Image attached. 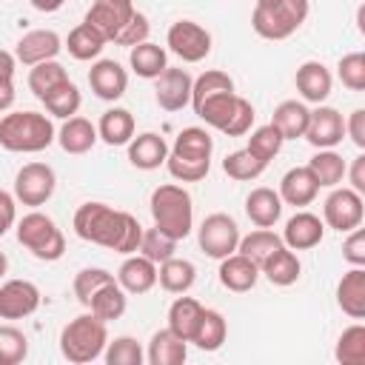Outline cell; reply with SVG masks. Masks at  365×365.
I'll use <instances>...</instances> for the list:
<instances>
[{"mask_svg": "<svg viewBox=\"0 0 365 365\" xmlns=\"http://www.w3.org/2000/svg\"><path fill=\"white\" fill-rule=\"evenodd\" d=\"M74 234L86 242H94L128 257V254H137L140 248L143 225L128 211H117L106 202H83L74 211Z\"/></svg>", "mask_w": 365, "mask_h": 365, "instance_id": "cell-1", "label": "cell"}, {"mask_svg": "<svg viewBox=\"0 0 365 365\" xmlns=\"http://www.w3.org/2000/svg\"><path fill=\"white\" fill-rule=\"evenodd\" d=\"M211 154H214L211 134L200 125H188L177 134L174 145L168 148L165 168L180 182H200L211 171Z\"/></svg>", "mask_w": 365, "mask_h": 365, "instance_id": "cell-2", "label": "cell"}, {"mask_svg": "<svg viewBox=\"0 0 365 365\" xmlns=\"http://www.w3.org/2000/svg\"><path fill=\"white\" fill-rule=\"evenodd\" d=\"M191 106H194V114H197L205 125L222 131L225 137H242V134L251 131L254 106H251L245 97H240L234 88L205 94V97H200V100H191Z\"/></svg>", "mask_w": 365, "mask_h": 365, "instance_id": "cell-3", "label": "cell"}, {"mask_svg": "<svg viewBox=\"0 0 365 365\" xmlns=\"http://www.w3.org/2000/svg\"><path fill=\"white\" fill-rule=\"evenodd\" d=\"M57 140L54 123L40 111H9L0 120V145L14 154H37Z\"/></svg>", "mask_w": 365, "mask_h": 365, "instance_id": "cell-4", "label": "cell"}, {"mask_svg": "<svg viewBox=\"0 0 365 365\" xmlns=\"http://www.w3.org/2000/svg\"><path fill=\"white\" fill-rule=\"evenodd\" d=\"M148 208H151L154 225L163 234H168L171 240L180 242L191 234V228H194V202H191V194L182 185H174V182L157 185L151 191Z\"/></svg>", "mask_w": 365, "mask_h": 365, "instance_id": "cell-5", "label": "cell"}, {"mask_svg": "<svg viewBox=\"0 0 365 365\" xmlns=\"http://www.w3.org/2000/svg\"><path fill=\"white\" fill-rule=\"evenodd\" d=\"M106 342H108L106 322L94 314H80L68 319L60 331V354L74 365L100 359L106 351Z\"/></svg>", "mask_w": 365, "mask_h": 365, "instance_id": "cell-6", "label": "cell"}, {"mask_svg": "<svg viewBox=\"0 0 365 365\" xmlns=\"http://www.w3.org/2000/svg\"><path fill=\"white\" fill-rule=\"evenodd\" d=\"M17 242L26 251H31V257H37L43 262H54L66 254L63 231L43 211H29L23 220H17Z\"/></svg>", "mask_w": 365, "mask_h": 365, "instance_id": "cell-7", "label": "cell"}, {"mask_svg": "<svg viewBox=\"0 0 365 365\" xmlns=\"http://www.w3.org/2000/svg\"><path fill=\"white\" fill-rule=\"evenodd\" d=\"M308 17V0H277L271 6H254L251 29L262 40H285L291 37Z\"/></svg>", "mask_w": 365, "mask_h": 365, "instance_id": "cell-8", "label": "cell"}, {"mask_svg": "<svg viewBox=\"0 0 365 365\" xmlns=\"http://www.w3.org/2000/svg\"><path fill=\"white\" fill-rule=\"evenodd\" d=\"M240 237H242V234H240L237 220H234L231 214H222V211L208 214V217L200 222V231H197L200 248H202V254L211 257V259H222V257L234 254L237 245H240Z\"/></svg>", "mask_w": 365, "mask_h": 365, "instance_id": "cell-9", "label": "cell"}, {"mask_svg": "<svg viewBox=\"0 0 365 365\" xmlns=\"http://www.w3.org/2000/svg\"><path fill=\"white\" fill-rule=\"evenodd\" d=\"M54 188H57V174L46 163H26L14 174V200L29 208L46 205L51 200Z\"/></svg>", "mask_w": 365, "mask_h": 365, "instance_id": "cell-10", "label": "cell"}, {"mask_svg": "<svg viewBox=\"0 0 365 365\" xmlns=\"http://www.w3.org/2000/svg\"><path fill=\"white\" fill-rule=\"evenodd\" d=\"M365 217V202L362 194H356L354 188H331V194L322 202V222L339 234H348L351 228L362 225Z\"/></svg>", "mask_w": 365, "mask_h": 365, "instance_id": "cell-11", "label": "cell"}, {"mask_svg": "<svg viewBox=\"0 0 365 365\" xmlns=\"http://www.w3.org/2000/svg\"><path fill=\"white\" fill-rule=\"evenodd\" d=\"M165 46L182 60V63H200L211 54V34L194 20H177L171 23L165 34Z\"/></svg>", "mask_w": 365, "mask_h": 365, "instance_id": "cell-12", "label": "cell"}, {"mask_svg": "<svg viewBox=\"0 0 365 365\" xmlns=\"http://www.w3.org/2000/svg\"><path fill=\"white\" fill-rule=\"evenodd\" d=\"M134 11L137 9H134L131 0H94L91 9L86 11V20L83 23H88L91 29H97L106 37V43H114L117 34L125 29V23L131 20Z\"/></svg>", "mask_w": 365, "mask_h": 365, "instance_id": "cell-13", "label": "cell"}, {"mask_svg": "<svg viewBox=\"0 0 365 365\" xmlns=\"http://www.w3.org/2000/svg\"><path fill=\"white\" fill-rule=\"evenodd\" d=\"M314 148H336L345 137V120L334 106H317L308 114V125L302 134Z\"/></svg>", "mask_w": 365, "mask_h": 365, "instance_id": "cell-14", "label": "cell"}, {"mask_svg": "<svg viewBox=\"0 0 365 365\" xmlns=\"http://www.w3.org/2000/svg\"><path fill=\"white\" fill-rule=\"evenodd\" d=\"M40 308V288L29 279H9L0 285V319H26Z\"/></svg>", "mask_w": 365, "mask_h": 365, "instance_id": "cell-15", "label": "cell"}, {"mask_svg": "<svg viewBox=\"0 0 365 365\" xmlns=\"http://www.w3.org/2000/svg\"><path fill=\"white\" fill-rule=\"evenodd\" d=\"M60 48H63V40H60L57 31H51V29H31V31H26V34L17 40L14 57H17V63H23V66L31 68V66H37V63L57 60Z\"/></svg>", "mask_w": 365, "mask_h": 365, "instance_id": "cell-16", "label": "cell"}, {"mask_svg": "<svg viewBox=\"0 0 365 365\" xmlns=\"http://www.w3.org/2000/svg\"><path fill=\"white\" fill-rule=\"evenodd\" d=\"M191 86L194 77L185 68H165L154 83V97L163 111H180L191 103Z\"/></svg>", "mask_w": 365, "mask_h": 365, "instance_id": "cell-17", "label": "cell"}, {"mask_svg": "<svg viewBox=\"0 0 365 365\" xmlns=\"http://www.w3.org/2000/svg\"><path fill=\"white\" fill-rule=\"evenodd\" d=\"M322 237H325V222L311 211H297L294 217L285 220L282 245L291 251H308V248L319 245Z\"/></svg>", "mask_w": 365, "mask_h": 365, "instance_id": "cell-18", "label": "cell"}, {"mask_svg": "<svg viewBox=\"0 0 365 365\" xmlns=\"http://www.w3.org/2000/svg\"><path fill=\"white\" fill-rule=\"evenodd\" d=\"M88 86L91 91L106 100V103H114L125 94L128 88V71L117 63V60H97L91 68H88Z\"/></svg>", "mask_w": 365, "mask_h": 365, "instance_id": "cell-19", "label": "cell"}, {"mask_svg": "<svg viewBox=\"0 0 365 365\" xmlns=\"http://www.w3.org/2000/svg\"><path fill=\"white\" fill-rule=\"evenodd\" d=\"M217 274H220V285L222 288H228L234 294H245V291H251L257 285L259 265L254 259H248L245 254L234 251V254H228V257L220 259V271Z\"/></svg>", "mask_w": 365, "mask_h": 365, "instance_id": "cell-20", "label": "cell"}, {"mask_svg": "<svg viewBox=\"0 0 365 365\" xmlns=\"http://www.w3.org/2000/svg\"><path fill=\"white\" fill-rule=\"evenodd\" d=\"M294 83H297V91L302 94V100L305 103H317V106L325 103L331 88H334V77L325 68V63H319V60H305L297 68Z\"/></svg>", "mask_w": 365, "mask_h": 365, "instance_id": "cell-21", "label": "cell"}, {"mask_svg": "<svg viewBox=\"0 0 365 365\" xmlns=\"http://www.w3.org/2000/svg\"><path fill=\"white\" fill-rule=\"evenodd\" d=\"M277 194H279L282 202H288L294 208H305V205H311L317 200L319 185H317V180H314V174H311L308 165H297V168H288L282 174Z\"/></svg>", "mask_w": 365, "mask_h": 365, "instance_id": "cell-22", "label": "cell"}, {"mask_svg": "<svg viewBox=\"0 0 365 365\" xmlns=\"http://www.w3.org/2000/svg\"><path fill=\"white\" fill-rule=\"evenodd\" d=\"M117 282L125 294H148L157 285V262L143 254H128L117 271Z\"/></svg>", "mask_w": 365, "mask_h": 365, "instance_id": "cell-23", "label": "cell"}, {"mask_svg": "<svg viewBox=\"0 0 365 365\" xmlns=\"http://www.w3.org/2000/svg\"><path fill=\"white\" fill-rule=\"evenodd\" d=\"M168 157V143L157 131H143L128 140V163L140 171H154L165 163Z\"/></svg>", "mask_w": 365, "mask_h": 365, "instance_id": "cell-24", "label": "cell"}, {"mask_svg": "<svg viewBox=\"0 0 365 365\" xmlns=\"http://www.w3.org/2000/svg\"><path fill=\"white\" fill-rule=\"evenodd\" d=\"M336 305L351 319L365 317V268L362 265H351V271L342 274L336 285Z\"/></svg>", "mask_w": 365, "mask_h": 365, "instance_id": "cell-25", "label": "cell"}, {"mask_svg": "<svg viewBox=\"0 0 365 365\" xmlns=\"http://www.w3.org/2000/svg\"><path fill=\"white\" fill-rule=\"evenodd\" d=\"M245 214L257 228H274L282 217V200L274 188L259 185L245 197Z\"/></svg>", "mask_w": 365, "mask_h": 365, "instance_id": "cell-26", "label": "cell"}, {"mask_svg": "<svg viewBox=\"0 0 365 365\" xmlns=\"http://www.w3.org/2000/svg\"><path fill=\"white\" fill-rule=\"evenodd\" d=\"M97 140H100L97 137V125L91 120H86V117H77V114L68 117L57 131V143H60V148L66 154H86V151L94 148Z\"/></svg>", "mask_w": 365, "mask_h": 365, "instance_id": "cell-27", "label": "cell"}, {"mask_svg": "<svg viewBox=\"0 0 365 365\" xmlns=\"http://www.w3.org/2000/svg\"><path fill=\"white\" fill-rule=\"evenodd\" d=\"M188 356V342L180 339L171 328H163V331H154L151 342H148V351H145V359L151 365H182Z\"/></svg>", "mask_w": 365, "mask_h": 365, "instance_id": "cell-28", "label": "cell"}, {"mask_svg": "<svg viewBox=\"0 0 365 365\" xmlns=\"http://www.w3.org/2000/svg\"><path fill=\"white\" fill-rule=\"evenodd\" d=\"M259 274H265V279H268L271 285L288 288V285H294V282L299 279L302 265H299V257H297L291 248L279 245V248L259 265Z\"/></svg>", "mask_w": 365, "mask_h": 365, "instance_id": "cell-29", "label": "cell"}, {"mask_svg": "<svg viewBox=\"0 0 365 365\" xmlns=\"http://www.w3.org/2000/svg\"><path fill=\"white\" fill-rule=\"evenodd\" d=\"M128 66L137 77L143 80H157L165 68H168V54L163 46L145 40V43H137L131 46V54H128Z\"/></svg>", "mask_w": 365, "mask_h": 365, "instance_id": "cell-30", "label": "cell"}, {"mask_svg": "<svg viewBox=\"0 0 365 365\" xmlns=\"http://www.w3.org/2000/svg\"><path fill=\"white\" fill-rule=\"evenodd\" d=\"M157 282H160L163 291H168V294H185V291H191V285L197 282V268H194L191 259L168 257V259L160 262V268H157Z\"/></svg>", "mask_w": 365, "mask_h": 365, "instance_id": "cell-31", "label": "cell"}, {"mask_svg": "<svg viewBox=\"0 0 365 365\" xmlns=\"http://www.w3.org/2000/svg\"><path fill=\"white\" fill-rule=\"evenodd\" d=\"M97 137L108 145H128L134 137V114L128 108H108L97 123Z\"/></svg>", "mask_w": 365, "mask_h": 365, "instance_id": "cell-32", "label": "cell"}, {"mask_svg": "<svg viewBox=\"0 0 365 365\" xmlns=\"http://www.w3.org/2000/svg\"><path fill=\"white\" fill-rule=\"evenodd\" d=\"M94 317H100L103 322H111V319H120L123 314H125V308H128V294L120 288V282L117 279H111V282H106L94 297H91V302L86 305Z\"/></svg>", "mask_w": 365, "mask_h": 365, "instance_id": "cell-33", "label": "cell"}, {"mask_svg": "<svg viewBox=\"0 0 365 365\" xmlns=\"http://www.w3.org/2000/svg\"><path fill=\"white\" fill-rule=\"evenodd\" d=\"M308 114L311 108L299 100H282L277 108H274V117L271 123L279 128L282 140H297L305 134V125H308Z\"/></svg>", "mask_w": 365, "mask_h": 365, "instance_id": "cell-34", "label": "cell"}, {"mask_svg": "<svg viewBox=\"0 0 365 365\" xmlns=\"http://www.w3.org/2000/svg\"><path fill=\"white\" fill-rule=\"evenodd\" d=\"M200 317H202V305L194 297H177L171 302V308H168V328L180 339L191 342V336H194V331L200 325Z\"/></svg>", "mask_w": 365, "mask_h": 365, "instance_id": "cell-35", "label": "cell"}, {"mask_svg": "<svg viewBox=\"0 0 365 365\" xmlns=\"http://www.w3.org/2000/svg\"><path fill=\"white\" fill-rule=\"evenodd\" d=\"M308 168H311V174H314V180H317L319 188H334V185L342 182L348 163H345L342 154H336L334 148H319V151L308 160Z\"/></svg>", "mask_w": 365, "mask_h": 365, "instance_id": "cell-36", "label": "cell"}, {"mask_svg": "<svg viewBox=\"0 0 365 365\" xmlns=\"http://www.w3.org/2000/svg\"><path fill=\"white\" fill-rule=\"evenodd\" d=\"M228 336V322L220 311L214 308H202V317H200V325L191 336V342L200 348V351H220L222 342Z\"/></svg>", "mask_w": 365, "mask_h": 365, "instance_id": "cell-37", "label": "cell"}, {"mask_svg": "<svg viewBox=\"0 0 365 365\" xmlns=\"http://www.w3.org/2000/svg\"><path fill=\"white\" fill-rule=\"evenodd\" d=\"M66 48H68V54L74 60H83V63L86 60H97L103 54V48H106V37L97 29H91L88 23H80V26H74L68 31Z\"/></svg>", "mask_w": 365, "mask_h": 365, "instance_id": "cell-38", "label": "cell"}, {"mask_svg": "<svg viewBox=\"0 0 365 365\" xmlns=\"http://www.w3.org/2000/svg\"><path fill=\"white\" fill-rule=\"evenodd\" d=\"M40 103L46 106V111H48L51 117L68 120V117H74V114L80 111L83 97H80V88H77L71 80H63V83H60V86H54L46 97H40Z\"/></svg>", "mask_w": 365, "mask_h": 365, "instance_id": "cell-39", "label": "cell"}, {"mask_svg": "<svg viewBox=\"0 0 365 365\" xmlns=\"http://www.w3.org/2000/svg\"><path fill=\"white\" fill-rule=\"evenodd\" d=\"M282 245V237L279 234H274L271 228H257V231H251V234H245V237H240V245H237V251L240 254H245L248 259H254L257 265H262L277 248Z\"/></svg>", "mask_w": 365, "mask_h": 365, "instance_id": "cell-40", "label": "cell"}, {"mask_svg": "<svg viewBox=\"0 0 365 365\" xmlns=\"http://www.w3.org/2000/svg\"><path fill=\"white\" fill-rule=\"evenodd\" d=\"M334 356L342 365H362L365 362V325L362 322H354L351 328H345L339 334Z\"/></svg>", "mask_w": 365, "mask_h": 365, "instance_id": "cell-41", "label": "cell"}, {"mask_svg": "<svg viewBox=\"0 0 365 365\" xmlns=\"http://www.w3.org/2000/svg\"><path fill=\"white\" fill-rule=\"evenodd\" d=\"M282 134H279V128L274 125V123H265V125H259V128H254L251 131V137H248V151L257 157V160H262V163H271L279 151H282Z\"/></svg>", "mask_w": 365, "mask_h": 365, "instance_id": "cell-42", "label": "cell"}, {"mask_svg": "<svg viewBox=\"0 0 365 365\" xmlns=\"http://www.w3.org/2000/svg\"><path fill=\"white\" fill-rule=\"evenodd\" d=\"M63 80H68V74H66V68L57 63V60H46V63H37V66H31L29 68V88H31V94L40 100V97H46L54 86H60Z\"/></svg>", "mask_w": 365, "mask_h": 365, "instance_id": "cell-43", "label": "cell"}, {"mask_svg": "<svg viewBox=\"0 0 365 365\" xmlns=\"http://www.w3.org/2000/svg\"><path fill=\"white\" fill-rule=\"evenodd\" d=\"M265 165H268V163L257 160V157H254L248 148L231 151V154L222 160V171H225L231 180H237V182H248V180H257V177L265 171Z\"/></svg>", "mask_w": 365, "mask_h": 365, "instance_id": "cell-44", "label": "cell"}, {"mask_svg": "<svg viewBox=\"0 0 365 365\" xmlns=\"http://www.w3.org/2000/svg\"><path fill=\"white\" fill-rule=\"evenodd\" d=\"M29 356V336L14 325H0V365H20Z\"/></svg>", "mask_w": 365, "mask_h": 365, "instance_id": "cell-45", "label": "cell"}, {"mask_svg": "<svg viewBox=\"0 0 365 365\" xmlns=\"http://www.w3.org/2000/svg\"><path fill=\"white\" fill-rule=\"evenodd\" d=\"M174 251H177V240H171L168 234H163L157 225L148 228V231H143L137 254H143V257H148L151 262L160 265V262H165L168 257H174Z\"/></svg>", "mask_w": 365, "mask_h": 365, "instance_id": "cell-46", "label": "cell"}, {"mask_svg": "<svg viewBox=\"0 0 365 365\" xmlns=\"http://www.w3.org/2000/svg\"><path fill=\"white\" fill-rule=\"evenodd\" d=\"M103 356L108 365H143L145 351L134 336H117V339L106 342Z\"/></svg>", "mask_w": 365, "mask_h": 365, "instance_id": "cell-47", "label": "cell"}, {"mask_svg": "<svg viewBox=\"0 0 365 365\" xmlns=\"http://www.w3.org/2000/svg\"><path fill=\"white\" fill-rule=\"evenodd\" d=\"M111 279H114V274L106 271V268H83V271H77V274H74V282H71L77 302H80V305H88L91 297H94L106 282H111Z\"/></svg>", "mask_w": 365, "mask_h": 365, "instance_id": "cell-48", "label": "cell"}, {"mask_svg": "<svg viewBox=\"0 0 365 365\" xmlns=\"http://www.w3.org/2000/svg\"><path fill=\"white\" fill-rule=\"evenodd\" d=\"M336 74L348 91H365V54L362 51L345 54L336 66Z\"/></svg>", "mask_w": 365, "mask_h": 365, "instance_id": "cell-49", "label": "cell"}, {"mask_svg": "<svg viewBox=\"0 0 365 365\" xmlns=\"http://www.w3.org/2000/svg\"><path fill=\"white\" fill-rule=\"evenodd\" d=\"M148 31H151L148 17H145L143 11H134L131 20L125 23V29L117 34L114 46H125V48H131V46H137V43H145V40H148Z\"/></svg>", "mask_w": 365, "mask_h": 365, "instance_id": "cell-50", "label": "cell"}, {"mask_svg": "<svg viewBox=\"0 0 365 365\" xmlns=\"http://www.w3.org/2000/svg\"><path fill=\"white\" fill-rule=\"evenodd\" d=\"M342 259L348 265H365V231L359 225L348 231V237L342 242Z\"/></svg>", "mask_w": 365, "mask_h": 365, "instance_id": "cell-51", "label": "cell"}, {"mask_svg": "<svg viewBox=\"0 0 365 365\" xmlns=\"http://www.w3.org/2000/svg\"><path fill=\"white\" fill-rule=\"evenodd\" d=\"M345 137H351L356 148H365V108L351 111V117L345 120Z\"/></svg>", "mask_w": 365, "mask_h": 365, "instance_id": "cell-52", "label": "cell"}, {"mask_svg": "<svg viewBox=\"0 0 365 365\" xmlns=\"http://www.w3.org/2000/svg\"><path fill=\"white\" fill-rule=\"evenodd\" d=\"M14 222H17V200L14 194L0 188V237H6Z\"/></svg>", "mask_w": 365, "mask_h": 365, "instance_id": "cell-53", "label": "cell"}, {"mask_svg": "<svg viewBox=\"0 0 365 365\" xmlns=\"http://www.w3.org/2000/svg\"><path fill=\"white\" fill-rule=\"evenodd\" d=\"M345 174L351 180V188L356 194H365V154L354 157V163H351V168H345Z\"/></svg>", "mask_w": 365, "mask_h": 365, "instance_id": "cell-54", "label": "cell"}, {"mask_svg": "<svg viewBox=\"0 0 365 365\" xmlns=\"http://www.w3.org/2000/svg\"><path fill=\"white\" fill-rule=\"evenodd\" d=\"M14 103V83L9 77H0V114L9 111Z\"/></svg>", "mask_w": 365, "mask_h": 365, "instance_id": "cell-55", "label": "cell"}, {"mask_svg": "<svg viewBox=\"0 0 365 365\" xmlns=\"http://www.w3.org/2000/svg\"><path fill=\"white\" fill-rule=\"evenodd\" d=\"M14 68H17V57L6 48H0V77H14Z\"/></svg>", "mask_w": 365, "mask_h": 365, "instance_id": "cell-56", "label": "cell"}, {"mask_svg": "<svg viewBox=\"0 0 365 365\" xmlns=\"http://www.w3.org/2000/svg\"><path fill=\"white\" fill-rule=\"evenodd\" d=\"M37 11H43V14H51V11H57V9H63V3L66 0H29Z\"/></svg>", "mask_w": 365, "mask_h": 365, "instance_id": "cell-57", "label": "cell"}, {"mask_svg": "<svg viewBox=\"0 0 365 365\" xmlns=\"http://www.w3.org/2000/svg\"><path fill=\"white\" fill-rule=\"evenodd\" d=\"M6 271H9V259H6V254L0 251V277H3Z\"/></svg>", "mask_w": 365, "mask_h": 365, "instance_id": "cell-58", "label": "cell"}, {"mask_svg": "<svg viewBox=\"0 0 365 365\" xmlns=\"http://www.w3.org/2000/svg\"><path fill=\"white\" fill-rule=\"evenodd\" d=\"M271 3H277V0H257V6H271Z\"/></svg>", "mask_w": 365, "mask_h": 365, "instance_id": "cell-59", "label": "cell"}]
</instances>
